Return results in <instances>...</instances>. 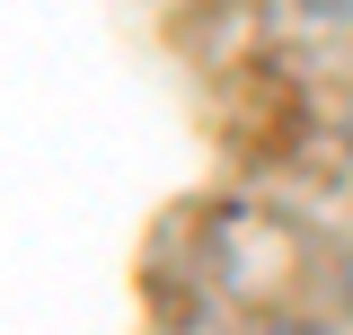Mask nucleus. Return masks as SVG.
Segmentation results:
<instances>
[{"mask_svg":"<svg viewBox=\"0 0 353 335\" xmlns=\"http://www.w3.org/2000/svg\"><path fill=\"white\" fill-rule=\"evenodd\" d=\"M274 335H318V327H274Z\"/></svg>","mask_w":353,"mask_h":335,"instance_id":"f257e3e1","label":"nucleus"}]
</instances>
